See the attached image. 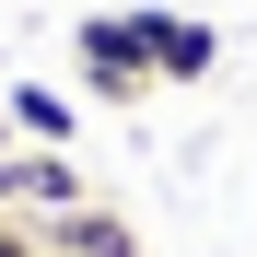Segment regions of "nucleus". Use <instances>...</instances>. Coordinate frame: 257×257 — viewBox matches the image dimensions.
I'll return each mask as SVG.
<instances>
[{"instance_id": "obj_1", "label": "nucleus", "mask_w": 257, "mask_h": 257, "mask_svg": "<svg viewBox=\"0 0 257 257\" xmlns=\"http://www.w3.org/2000/svg\"><path fill=\"white\" fill-rule=\"evenodd\" d=\"M70 59H82V94L94 105H141L152 94V0L141 12H82L70 24Z\"/></svg>"}, {"instance_id": "obj_2", "label": "nucleus", "mask_w": 257, "mask_h": 257, "mask_svg": "<svg viewBox=\"0 0 257 257\" xmlns=\"http://www.w3.org/2000/svg\"><path fill=\"white\" fill-rule=\"evenodd\" d=\"M82 199H94V187H82V164L70 152H0V210H82Z\"/></svg>"}, {"instance_id": "obj_3", "label": "nucleus", "mask_w": 257, "mask_h": 257, "mask_svg": "<svg viewBox=\"0 0 257 257\" xmlns=\"http://www.w3.org/2000/svg\"><path fill=\"white\" fill-rule=\"evenodd\" d=\"M222 70V35L199 12H152V82H210Z\"/></svg>"}, {"instance_id": "obj_4", "label": "nucleus", "mask_w": 257, "mask_h": 257, "mask_svg": "<svg viewBox=\"0 0 257 257\" xmlns=\"http://www.w3.org/2000/svg\"><path fill=\"white\" fill-rule=\"evenodd\" d=\"M0 105H12V141H35V152H70L82 141V105L59 94V82H12Z\"/></svg>"}, {"instance_id": "obj_5", "label": "nucleus", "mask_w": 257, "mask_h": 257, "mask_svg": "<svg viewBox=\"0 0 257 257\" xmlns=\"http://www.w3.org/2000/svg\"><path fill=\"white\" fill-rule=\"evenodd\" d=\"M35 234H47V257H141V234H128L105 199H82V210H59V222H35Z\"/></svg>"}, {"instance_id": "obj_6", "label": "nucleus", "mask_w": 257, "mask_h": 257, "mask_svg": "<svg viewBox=\"0 0 257 257\" xmlns=\"http://www.w3.org/2000/svg\"><path fill=\"white\" fill-rule=\"evenodd\" d=\"M0 257H47V234L35 222H0Z\"/></svg>"}, {"instance_id": "obj_7", "label": "nucleus", "mask_w": 257, "mask_h": 257, "mask_svg": "<svg viewBox=\"0 0 257 257\" xmlns=\"http://www.w3.org/2000/svg\"><path fill=\"white\" fill-rule=\"evenodd\" d=\"M0 152H12V105H0Z\"/></svg>"}, {"instance_id": "obj_8", "label": "nucleus", "mask_w": 257, "mask_h": 257, "mask_svg": "<svg viewBox=\"0 0 257 257\" xmlns=\"http://www.w3.org/2000/svg\"><path fill=\"white\" fill-rule=\"evenodd\" d=\"M0 222H12V210H0Z\"/></svg>"}]
</instances>
